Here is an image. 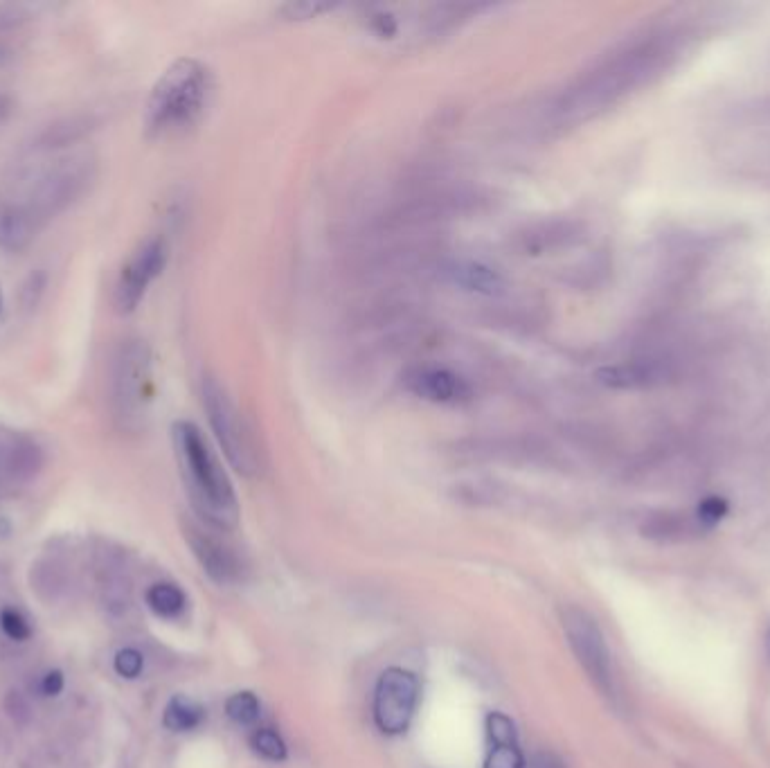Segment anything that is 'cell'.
<instances>
[{
	"mask_svg": "<svg viewBox=\"0 0 770 768\" xmlns=\"http://www.w3.org/2000/svg\"><path fill=\"white\" fill-rule=\"evenodd\" d=\"M39 462V446L10 428L0 426V480L19 478Z\"/></svg>",
	"mask_w": 770,
	"mask_h": 768,
	"instance_id": "8fae6325",
	"label": "cell"
},
{
	"mask_svg": "<svg viewBox=\"0 0 770 768\" xmlns=\"http://www.w3.org/2000/svg\"><path fill=\"white\" fill-rule=\"evenodd\" d=\"M203 719H205V710L196 701L187 699V696H174V699L167 703L163 714L165 728L172 732L196 730L203 723Z\"/></svg>",
	"mask_w": 770,
	"mask_h": 768,
	"instance_id": "4fadbf2b",
	"label": "cell"
},
{
	"mask_svg": "<svg viewBox=\"0 0 770 768\" xmlns=\"http://www.w3.org/2000/svg\"><path fill=\"white\" fill-rule=\"evenodd\" d=\"M212 73L196 59H178L158 79L149 95L145 127L151 138L174 136L194 127L208 109Z\"/></svg>",
	"mask_w": 770,
	"mask_h": 768,
	"instance_id": "7a4b0ae2",
	"label": "cell"
},
{
	"mask_svg": "<svg viewBox=\"0 0 770 768\" xmlns=\"http://www.w3.org/2000/svg\"><path fill=\"white\" fill-rule=\"evenodd\" d=\"M525 768H568V764L552 750H539L532 755L530 764H525Z\"/></svg>",
	"mask_w": 770,
	"mask_h": 768,
	"instance_id": "44dd1931",
	"label": "cell"
},
{
	"mask_svg": "<svg viewBox=\"0 0 770 768\" xmlns=\"http://www.w3.org/2000/svg\"><path fill=\"white\" fill-rule=\"evenodd\" d=\"M201 401L212 433L228 462L244 476H257L262 471V453L257 449L253 431L241 417L226 388L214 377H205L201 383Z\"/></svg>",
	"mask_w": 770,
	"mask_h": 768,
	"instance_id": "277c9868",
	"label": "cell"
},
{
	"mask_svg": "<svg viewBox=\"0 0 770 768\" xmlns=\"http://www.w3.org/2000/svg\"><path fill=\"white\" fill-rule=\"evenodd\" d=\"M404 383L415 397L440 406H460L473 397L469 381L444 365H415L406 374Z\"/></svg>",
	"mask_w": 770,
	"mask_h": 768,
	"instance_id": "ba28073f",
	"label": "cell"
},
{
	"mask_svg": "<svg viewBox=\"0 0 770 768\" xmlns=\"http://www.w3.org/2000/svg\"><path fill=\"white\" fill-rule=\"evenodd\" d=\"M250 744H253L255 753H259L264 759H271V762H282L286 757L284 739L277 735L273 728L255 730L253 737H250Z\"/></svg>",
	"mask_w": 770,
	"mask_h": 768,
	"instance_id": "2e32d148",
	"label": "cell"
},
{
	"mask_svg": "<svg viewBox=\"0 0 770 768\" xmlns=\"http://www.w3.org/2000/svg\"><path fill=\"white\" fill-rule=\"evenodd\" d=\"M64 674L59 672V669H52V672H48L46 676H43L41 681V692L46 696H59L61 692H64Z\"/></svg>",
	"mask_w": 770,
	"mask_h": 768,
	"instance_id": "7402d4cb",
	"label": "cell"
},
{
	"mask_svg": "<svg viewBox=\"0 0 770 768\" xmlns=\"http://www.w3.org/2000/svg\"><path fill=\"white\" fill-rule=\"evenodd\" d=\"M185 539L190 543L194 557L199 559V564L203 566L205 573H208V577L214 579V582L221 586H230L244 579L246 575L244 559H241L237 555V550L228 546L226 541L214 537L212 532L196 528V525H187Z\"/></svg>",
	"mask_w": 770,
	"mask_h": 768,
	"instance_id": "9c48e42d",
	"label": "cell"
},
{
	"mask_svg": "<svg viewBox=\"0 0 770 768\" xmlns=\"http://www.w3.org/2000/svg\"><path fill=\"white\" fill-rule=\"evenodd\" d=\"M113 667L115 672H118V676L127 678V681H133V678H138L142 674V669H145V656L133 647L120 649L113 658Z\"/></svg>",
	"mask_w": 770,
	"mask_h": 768,
	"instance_id": "d6986e66",
	"label": "cell"
},
{
	"mask_svg": "<svg viewBox=\"0 0 770 768\" xmlns=\"http://www.w3.org/2000/svg\"><path fill=\"white\" fill-rule=\"evenodd\" d=\"M167 260L169 248L163 237L154 235L140 241L129 260L124 262L118 284H115V307L120 314H131L138 309L151 284L165 271Z\"/></svg>",
	"mask_w": 770,
	"mask_h": 768,
	"instance_id": "8992f818",
	"label": "cell"
},
{
	"mask_svg": "<svg viewBox=\"0 0 770 768\" xmlns=\"http://www.w3.org/2000/svg\"><path fill=\"white\" fill-rule=\"evenodd\" d=\"M458 273L462 275L464 284H469V287H473V289L491 291V289L498 287V275L491 273L489 269H482V266H478V264L476 266L473 264L464 266V269H460Z\"/></svg>",
	"mask_w": 770,
	"mask_h": 768,
	"instance_id": "ffe728a7",
	"label": "cell"
},
{
	"mask_svg": "<svg viewBox=\"0 0 770 768\" xmlns=\"http://www.w3.org/2000/svg\"><path fill=\"white\" fill-rule=\"evenodd\" d=\"M37 219L25 212L21 205H10L0 212V246L21 248L37 230Z\"/></svg>",
	"mask_w": 770,
	"mask_h": 768,
	"instance_id": "7c38bea8",
	"label": "cell"
},
{
	"mask_svg": "<svg viewBox=\"0 0 770 768\" xmlns=\"http://www.w3.org/2000/svg\"><path fill=\"white\" fill-rule=\"evenodd\" d=\"M417 676L401 667H390L381 674L374 690V721L385 735L404 732L417 708Z\"/></svg>",
	"mask_w": 770,
	"mask_h": 768,
	"instance_id": "52a82bcc",
	"label": "cell"
},
{
	"mask_svg": "<svg viewBox=\"0 0 770 768\" xmlns=\"http://www.w3.org/2000/svg\"><path fill=\"white\" fill-rule=\"evenodd\" d=\"M561 624L566 631L568 645L572 654L577 656L579 665L588 674L590 681L599 692L608 699L615 696V678L611 665V651H608L606 638L599 629L597 620L588 611L579 606H568L561 613Z\"/></svg>",
	"mask_w": 770,
	"mask_h": 768,
	"instance_id": "5b68a950",
	"label": "cell"
},
{
	"mask_svg": "<svg viewBox=\"0 0 770 768\" xmlns=\"http://www.w3.org/2000/svg\"><path fill=\"white\" fill-rule=\"evenodd\" d=\"M0 629H3L5 636L14 642H25L32 636L30 622L25 620V615L16 609L0 611Z\"/></svg>",
	"mask_w": 770,
	"mask_h": 768,
	"instance_id": "ac0fdd59",
	"label": "cell"
},
{
	"mask_svg": "<svg viewBox=\"0 0 770 768\" xmlns=\"http://www.w3.org/2000/svg\"><path fill=\"white\" fill-rule=\"evenodd\" d=\"M147 604H149V609L158 615V618L172 620V618H178V615L185 611L187 600H185V593L176 584L160 582V584L151 586L147 591Z\"/></svg>",
	"mask_w": 770,
	"mask_h": 768,
	"instance_id": "5bb4252c",
	"label": "cell"
},
{
	"mask_svg": "<svg viewBox=\"0 0 770 768\" xmlns=\"http://www.w3.org/2000/svg\"><path fill=\"white\" fill-rule=\"evenodd\" d=\"M728 512H730L728 500L721 498V496H707L696 507V519H698V523L703 525V528L710 530V528H714V525H719L725 516H728Z\"/></svg>",
	"mask_w": 770,
	"mask_h": 768,
	"instance_id": "e0dca14e",
	"label": "cell"
},
{
	"mask_svg": "<svg viewBox=\"0 0 770 768\" xmlns=\"http://www.w3.org/2000/svg\"><path fill=\"white\" fill-rule=\"evenodd\" d=\"M226 712L232 721L239 723V726H250V723H255L259 719L262 705H259L257 696L253 692H239L228 699Z\"/></svg>",
	"mask_w": 770,
	"mask_h": 768,
	"instance_id": "9a60e30c",
	"label": "cell"
},
{
	"mask_svg": "<svg viewBox=\"0 0 770 768\" xmlns=\"http://www.w3.org/2000/svg\"><path fill=\"white\" fill-rule=\"evenodd\" d=\"M174 446L178 462L196 509L210 525L230 530L239 523V503L217 455L210 449L199 426L192 422L174 424Z\"/></svg>",
	"mask_w": 770,
	"mask_h": 768,
	"instance_id": "6da1fadb",
	"label": "cell"
},
{
	"mask_svg": "<svg viewBox=\"0 0 770 768\" xmlns=\"http://www.w3.org/2000/svg\"><path fill=\"white\" fill-rule=\"evenodd\" d=\"M154 399V363L145 341L122 343L111 372V408L122 428L136 431L145 424Z\"/></svg>",
	"mask_w": 770,
	"mask_h": 768,
	"instance_id": "3957f363",
	"label": "cell"
},
{
	"mask_svg": "<svg viewBox=\"0 0 770 768\" xmlns=\"http://www.w3.org/2000/svg\"><path fill=\"white\" fill-rule=\"evenodd\" d=\"M487 732L491 750L485 768H525V757L518 746L514 721L503 712H491L487 717Z\"/></svg>",
	"mask_w": 770,
	"mask_h": 768,
	"instance_id": "30bf717a",
	"label": "cell"
},
{
	"mask_svg": "<svg viewBox=\"0 0 770 768\" xmlns=\"http://www.w3.org/2000/svg\"><path fill=\"white\" fill-rule=\"evenodd\" d=\"M0 311H3V291H0Z\"/></svg>",
	"mask_w": 770,
	"mask_h": 768,
	"instance_id": "603a6c76",
	"label": "cell"
}]
</instances>
